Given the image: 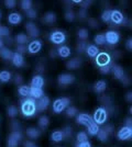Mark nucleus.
Instances as JSON below:
<instances>
[{
  "label": "nucleus",
  "mask_w": 132,
  "mask_h": 147,
  "mask_svg": "<svg viewBox=\"0 0 132 147\" xmlns=\"http://www.w3.org/2000/svg\"><path fill=\"white\" fill-rule=\"evenodd\" d=\"M21 111L24 117H32L37 113V105H35V100L32 98H29L24 100L21 105Z\"/></svg>",
  "instance_id": "f257e3e1"
},
{
  "label": "nucleus",
  "mask_w": 132,
  "mask_h": 147,
  "mask_svg": "<svg viewBox=\"0 0 132 147\" xmlns=\"http://www.w3.org/2000/svg\"><path fill=\"white\" fill-rule=\"evenodd\" d=\"M70 103V100L68 98H60L54 101L53 103V111L55 113H61L62 111H64L67 107L68 104Z\"/></svg>",
  "instance_id": "f03ea898"
},
{
  "label": "nucleus",
  "mask_w": 132,
  "mask_h": 147,
  "mask_svg": "<svg viewBox=\"0 0 132 147\" xmlns=\"http://www.w3.org/2000/svg\"><path fill=\"white\" fill-rule=\"evenodd\" d=\"M107 117H108L107 111L105 110L104 108H98L97 110L95 111L93 121H94L97 125H99V124H104V123L106 122V121H107Z\"/></svg>",
  "instance_id": "7ed1b4c3"
},
{
  "label": "nucleus",
  "mask_w": 132,
  "mask_h": 147,
  "mask_svg": "<svg viewBox=\"0 0 132 147\" xmlns=\"http://www.w3.org/2000/svg\"><path fill=\"white\" fill-rule=\"evenodd\" d=\"M50 40L51 42L54 44H62L65 42L66 36H65V33L62 32V31H55V32L51 33Z\"/></svg>",
  "instance_id": "20e7f679"
},
{
  "label": "nucleus",
  "mask_w": 132,
  "mask_h": 147,
  "mask_svg": "<svg viewBox=\"0 0 132 147\" xmlns=\"http://www.w3.org/2000/svg\"><path fill=\"white\" fill-rule=\"evenodd\" d=\"M21 141V133L19 131H13L8 138V147H17Z\"/></svg>",
  "instance_id": "39448f33"
},
{
  "label": "nucleus",
  "mask_w": 132,
  "mask_h": 147,
  "mask_svg": "<svg viewBox=\"0 0 132 147\" xmlns=\"http://www.w3.org/2000/svg\"><path fill=\"white\" fill-rule=\"evenodd\" d=\"M96 63L99 67H102V66H107L110 64V56L109 54L102 52V53H99L98 55L96 56Z\"/></svg>",
  "instance_id": "423d86ee"
},
{
  "label": "nucleus",
  "mask_w": 132,
  "mask_h": 147,
  "mask_svg": "<svg viewBox=\"0 0 132 147\" xmlns=\"http://www.w3.org/2000/svg\"><path fill=\"white\" fill-rule=\"evenodd\" d=\"M76 121H77L78 124L84 125V126H89L91 123H94L93 117H90L89 114H87V113H81V114H78Z\"/></svg>",
  "instance_id": "0eeeda50"
},
{
  "label": "nucleus",
  "mask_w": 132,
  "mask_h": 147,
  "mask_svg": "<svg viewBox=\"0 0 132 147\" xmlns=\"http://www.w3.org/2000/svg\"><path fill=\"white\" fill-rule=\"evenodd\" d=\"M75 81V76L70 75V74H62L58 76V84L63 85V86H67L70 85Z\"/></svg>",
  "instance_id": "6e6552de"
},
{
  "label": "nucleus",
  "mask_w": 132,
  "mask_h": 147,
  "mask_svg": "<svg viewBox=\"0 0 132 147\" xmlns=\"http://www.w3.org/2000/svg\"><path fill=\"white\" fill-rule=\"evenodd\" d=\"M131 135H132V127L123 126L118 132V138H119L120 141H127V140H129L131 137Z\"/></svg>",
  "instance_id": "1a4fd4ad"
},
{
  "label": "nucleus",
  "mask_w": 132,
  "mask_h": 147,
  "mask_svg": "<svg viewBox=\"0 0 132 147\" xmlns=\"http://www.w3.org/2000/svg\"><path fill=\"white\" fill-rule=\"evenodd\" d=\"M106 42L109 44H117L119 42V33L118 32H116V31H108L107 33H106Z\"/></svg>",
  "instance_id": "9d476101"
},
{
  "label": "nucleus",
  "mask_w": 132,
  "mask_h": 147,
  "mask_svg": "<svg viewBox=\"0 0 132 147\" xmlns=\"http://www.w3.org/2000/svg\"><path fill=\"white\" fill-rule=\"evenodd\" d=\"M49 104H50V99H49V97H46V96H43L42 98L38 99V102H35L37 110H40V111L46 110L47 107H49Z\"/></svg>",
  "instance_id": "9b49d317"
},
{
  "label": "nucleus",
  "mask_w": 132,
  "mask_h": 147,
  "mask_svg": "<svg viewBox=\"0 0 132 147\" xmlns=\"http://www.w3.org/2000/svg\"><path fill=\"white\" fill-rule=\"evenodd\" d=\"M110 21H112L114 24H121L123 22V16L119 10H112L110 13Z\"/></svg>",
  "instance_id": "f8f14e48"
},
{
  "label": "nucleus",
  "mask_w": 132,
  "mask_h": 147,
  "mask_svg": "<svg viewBox=\"0 0 132 147\" xmlns=\"http://www.w3.org/2000/svg\"><path fill=\"white\" fill-rule=\"evenodd\" d=\"M25 29L29 32L30 36H32V37H37V36H39V34H40V31H39L38 26L34 24L33 22L26 23V24H25Z\"/></svg>",
  "instance_id": "ddd939ff"
},
{
  "label": "nucleus",
  "mask_w": 132,
  "mask_h": 147,
  "mask_svg": "<svg viewBox=\"0 0 132 147\" xmlns=\"http://www.w3.org/2000/svg\"><path fill=\"white\" fill-rule=\"evenodd\" d=\"M12 61V64L16 66V67H22L24 65V58L23 56L19 54V53H13V56L11 58Z\"/></svg>",
  "instance_id": "4468645a"
},
{
  "label": "nucleus",
  "mask_w": 132,
  "mask_h": 147,
  "mask_svg": "<svg viewBox=\"0 0 132 147\" xmlns=\"http://www.w3.org/2000/svg\"><path fill=\"white\" fill-rule=\"evenodd\" d=\"M41 47H42V44H41L40 41H32L31 43L29 44V46H28V51L31 54H37L41 51Z\"/></svg>",
  "instance_id": "2eb2a0df"
},
{
  "label": "nucleus",
  "mask_w": 132,
  "mask_h": 147,
  "mask_svg": "<svg viewBox=\"0 0 132 147\" xmlns=\"http://www.w3.org/2000/svg\"><path fill=\"white\" fill-rule=\"evenodd\" d=\"M111 70H112L113 75H114V77L117 78V79L119 80H123L126 77H125V71H123V69L118 66V65H114L111 67Z\"/></svg>",
  "instance_id": "dca6fc26"
},
{
  "label": "nucleus",
  "mask_w": 132,
  "mask_h": 147,
  "mask_svg": "<svg viewBox=\"0 0 132 147\" xmlns=\"http://www.w3.org/2000/svg\"><path fill=\"white\" fill-rule=\"evenodd\" d=\"M21 20H22V17H21V14L18 12H13V13H11V14H9V17H8L9 23L12 25L19 24L20 22H21Z\"/></svg>",
  "instance_id": "f3484780"
},
{
  "label": "nucleus",
  "mask_w": 132,
  "mask_h": 147,
  "mask_svg": "<svg viewBox=\"0 0 132 147\" xmlns=\"http://www.w3.org/2000/svg\"><path fill=\"white\" fill-rule=\"evenodd\" d=\"M44 86V79L41 76H34L31 80V87L32 88H41Z\"/></svg>",
  "instance_id": "a211bd4d"
},
{
  "label": "nucleus",
  "mask_w": 132,
  "mask_h": 147,
  "mask_svg": "<svg viewBox=\"0 0 132 147\" xmlns=\"http://www.w3.org/2000/svg\"><path fill=\"white\" fill-rule=\"evenodd\" d=\"M44 96V92L43 90L41 89V88H32L30 89V97H31L32 99H40L42 98Z\"/></svg>",
  "instance_id": "6ab92c4d"
},
{
  "label": "nucleus",
  "mask_w": 132,
  "mask_h": 147,
  "mask_svg": "<svg viewBox=\"0 0 132 147\" xmlns=\"http://www.w3.org/2000/svg\"><path fill=\"white\" fill-rule=\"evenodd\" d=\"M106 88H107V82H106V81H104V80H99V81H97L94 86L95 91L97 92V93H101V92H104L105 90H106Z\"/></svg>",
  "instance_id": "aec40b11"
},
{
  "label": "nucleus",
  "mask_w": 132,
  "mask_h": 147,
  "mask_svg": "<svg viewBox=\"0 0 132 147\" xmlns=\"http://www.w3.org/2000/svg\"><path fill=\"white\" fill-rule=\"evenodd\" d=\"M56 52H57V55L60 56V57H62V58H67L70 55V49L67 46H61Z\"/></svg>",
  "instance_id": "412c9836"
},
{
  "label": "nucleus",
  "mask_w": 132,
  "mask_h": 147,
  "mask_svg": "<svg viewBox=\"0 0 132 147\" xmlns=\"http://www.w3.org/2000/svg\"><path fill=\"white\" fill-rule=\"evenodd\" d=\"M82 65V61L78 59V58H74V59H70L66 63V67L68 69H77Z\"/></svg>",
  "instance_id": "4be33fe9"
},
{
  "label": "nucleus",
  "mask_w": 132,
  "mask_h": 147,
  "mask_svg": "<svg viewBox=\"0 0 132 147\" xmlns=\"http://www.w3.org/2000/svg\"><path fill=\"white\" fill-rule=\"evenodd\" d=\"M51 138H52V141L56 142H62L65 138V135H64V132L63 131H55V132H53L52 135H51Z\"/></svg>",
  "instance_id": "5701e85b"
},
{
  "label": "nucleus",
  "mask_w": 132,
  "mask_h": 147,
  "mask_svg": "<svg viewBox=\"0 0 132 147\" xmlns=\"http://www.w3.org/2000/svg\"><path fill=\"white\" fill-rule=\"evenodd\" d=\"M86 53H87V55L89 57H96V56L99 54V49L97 46H95V45H89L86 47Z\"/></svg>",
  "instance_id": "b1692460"
},
{
  "label": "nucleus",
  "mask_w": 132,
  "mask_h": 147,
  "mask_svg": "<svg viewBox=\"0 0 132 147\" xmlns=\"http://www.w3.org/2000/svg\"><path fill=\"white\" fill-rule=\"evenodd\" d=\"M0 56L2 58H5V59H11L13 56V53L9 49L2 47V49H0Z\"/></svg>",
  "instance_id": "393cba45"
},
{
  "label": "nucleus",
  "mask_w": 132,
  "mask_h": 147,
  "mask_svg": "<svg viewBox=\"0 0 132 147\" xmlns=\"http://www.w3.org/2000/svg\"><path fill=\"white\" fill-rule=\"evenodd\" d=\"M39 127L42 129H45L47 126H49V124H50V121H49V117H45V115H42V117L39 119Z\"/></svg>",
  "instance_id": "a878e982"
},
{
  "label": "nucleus",
  "mask_w": 132,
  "mask_h": 147,
  "mask_svg": "<svg viewBox=\"0 0 132 147\" xmlns=\"http://www.w3.org/2000/svg\"><path fill=\"white\" fill-rule=\"evenodd\" d=\"M26 135L30 138H38L39 136L41 135V132H40V129H35V127H30L26 131Z\"/></svg>",
  "instance_id": "bb28decb"
},
{
  "label": "nucleus",
  "mask_w": 132,
  "mask_h": 147,
  "mask_svg": "<svg viewBox=\"0 0 132 147\" xmlns=\"http://www.w3.org/2000/svg\"><path fill=\"white\" fill-rule=\"evenodd\" d=\"M16 41H17L18 45H25V43L29 42V37L23 33H20L16 36Z\"/></svg>",
  "instance_id": "cd10ccee"
},
{
  "label": "nucleus",
  "mask_w": 132,
  "mask_h": 147,
  "mask_svg": "<svg viewBox=\"0 0 132 147\" xmlns=\"http://www.w3.org/2000/svg\"><path fill=\"white\" fill-rule=\"evenodd\" d=\"M56 21V14L53 12H47L45 14V17H44V22H46V23H54Z\"/></svg>",
  "instance_id": "c85d7f7f"
},
{
  "label": "nucleus",
  "mask_w": 132,
  "mask_h": 147,
  "mask_svg": "<svg viewBox=\"0 0 132 147\" xmlns=\"http://www.w3.org/2000/svg\"><path fill=\"white\" fill-rule=\"evenodd\" d=\"M10 79H11V74L9 73L8 70H1L0 71V81L8 82Z\"/></svg>",
  "instance_id": "c756f323"
},
{
  "label": "nucleus",
  "mask_w": 132,
  "mask_h": 147,
  "mask_svg": "<svg viewBox=\"0 0 132 147\" xmlns=\"http://www.w3.org/2000/svg\"><path fill=\"white\" fill-rule=\"evenodd\" d=\"M97 136H98V138H99V141L101 142H106L108 140V136L109 134L107 133V131L105 129H99L98 131V133H97Z\"/></svg>",
  "instance_id": "7c9ffc66"
},
{
  "label": "nucleus",
  "mask_w": 132,
  "mask_h": 147,
  "mask_svg": "<svg viewBox=\"0 0 132 147\" xmlns=\"http://www.w3.org/2000/svg\"><path fill=\"white\" fill-rule=\"evenodd\" d=\"M30 89H31V87L29 86H22L19 88V93L20 96H22V97H30Z\"/></svg>",
  "instance_id": "2f4dec72"
},
{
  "label": "nucleus",
  "mask_w": 132,
  "mask_h": 147,
  "mask_svg": "<svg viewBox=\"0 0 132 147\" xmlns=\"http://www.w3.org/2000/svg\"><path fill=\"white\" fill-rule=\"evenodd\" d=\"M87 129H88V133L90 135H97L98 131H99V126L94 122L91 123L89 126H87Z\"/></svg>",
  "instance_id": "473e14b6"
},
{
  "label": "nucleus",
  "mask_w": 132,
  "mask_h": 147,
  "mask_svg": "<svg viewBox=\"0 0 132 147\" xmlns=\"http://www.w3.org/2000/svg\"><path fill=\"white\" fill-rule=\"evenodd\" d=\"M95 43L97 45H104L106 43V37H105V34H98L95 36Z\"/></svg>",
  "instance_id": "72a5a7b5"
},
{
  "label": "nucleus",
  "mask_w": 132,
  "mask_h": 147,
  "mask_svg": "<svg viewBox=\"0 0 132 147\" xmlns=\"http://www.w3.org/2000/svg\"><path fill=\"white\" fill-rule=\"evenodd\" d=\"M76 140H77V143H83V142L88 141L87 133L86 132H79L76 136Z\"/></svg>",
  "instance_id": "f704fd0d"
},
{
  "label": "nucleus",
  "mask_w": 132,
  "mask_h": 147,
  "mask_svg": "<svg viewBox=\"0 0 132 147\" xmlns=\"http://www.w3.org/2000/svg\"><path fill=\"white\" fill-rule=\"evenodd\" d=\"M7 111H8V115L10 117H16L18 115V109H17V107H14V105H10Z\"/></svg>",
  "instance_id": "c9c22d12"
},
{
  "label": "nucleus",
  "mask_w": 132,
  "mask_h": 147,
  "mask_svg": "<svg viewBox=\"0 0 132 147\" xmlns=\"http://www.w3.org/2000/svg\"><path fill=\"white\" fill-rule=\"evenodd\" d=\"M21 8L24 11H28V10L32 9V2L30 0H23V1H21Z\"/></svg>",
  "instance_id": "e433bc0d"
},
{
  "label": "nucleus",
  "mask_w": 132,
  "mask_h": 147,
  "mask_svg": "<svg viewBox=\"0 0 132 147\" xmlns=\"http://www.w3.org/2000/svg\"><path fill=\"white\" fill-rule=\"evenodd\" d=\"M76 114H77V109H76L75 107H69L67 108V110H66V115L69 117H75Z\"/></svg>",
  "instance_id": "4c0bfd02"
},
{
  "label": "nucleus",
  "mask_w": 132,
  "mask_h": 147,
  "mask_svg": "<svg viewBox=\"0 0 132 147\" xmlns=\"http://www.w3.org/2000/svg\"><path fill=\"white\" fill-rule=\"evenodd\" d=\"M110 13H111V10H106L104 11L102 14H101V20L104 22H109L110 21Z\"/></svg>",
  "instance_id": "58836bf2"
},
{
  "label": "nucleus",
  "mask_w": 132,
  "mask_h": 147,
  "mask_svg": "<svg viewBox=\"0 0 132 147\" xmlns=\"http://www.w3.org/2000/svg\"><path fill=\"white\" fill-rule=\"evenodd\" d=\"M77 35H78V37H79L81 40H86L88 37V31L86 30V29H81V30L78 31Z\"/></svg>",
  "instance_id": "ea45409f"
},
{
  "label": "nucleus",
  "mask_w": 132,
  "mask_h": 147,
  "mask_svg": "<svg viewBox=\"0 0 132 147\" xmlns=\"http://www.w3.org/2000/svg\"><path fill=\"white\" fill-rule=\"evenodd\" d=\"M10 34V31L8 28L6 26H2V25H0V38L2 36H8Z\"/></svg>",
  "instance_id": "a19ab883"
},
{
  "label": "nucleus",
  "mask_w": 132,
  "mask_h": 147,
  "mask_svg": "<svg viewBox=\"0 0 132 147\" xmlns=\"http://www.w3.org/2000/svg\"><path fill=\"white\" fill-rule=\"evenodd\" d=\"M74 18H75V16H74V12L73 11H70V10H68L67 12L65 13V19L67 20V21H73L74 20Z\"/></svg>",
  "instance_id": "79ce46f5"
},
{
  "label": "nucleus",
  "mask_w": 132,
  "mask_h": 147,
  "mask_svg": "<svg viewBox=\"0 0 132 147\" xmlns=\"http://www.w3.org/2000/svg\"><path fill=\"white\" fill-rule=\"evenodd\" d=\"M26 16H28L30 19L37 18V11H35L34 9H30V10H28V11H26Z\"/></svg>",
  "instance_id": "37998d69"
},
{
  "label": "nucleus",
  "mask_w": 132,
  "mask_h": 147,
  "mask_svg": "<svg viewBox=\"0 0 132 147\" xmlns=\"http://www.w3.org/2000/svg\"><path fill=\"white\" fill-rule=\"evenodd\" d=\"M5 5H6L7 8L12 9V8L16 7V1L14 0H7V1H5Z\"/></svg>",
  "instance_id": "c03bdc74"
},
{
  "label": "nucleus",
  "mask_w": 132,
  "mask_h": 147,
  "mask_svg": "<svg viewBox=\"0 0 132 147\" xmlns=\"http://www.w3.org/2000/svg\"><path fill=\"white\" fill-rule=\"evenodd\" d=\"M99 70H100L101 74H108L110 70H111V67H110V65H107V66H102V67L99 68Z\"/></svg>",
  "instance_id": "a18cd8bd"
},
{
  "label": "nucleus",
  "mask_w": 132,
  "mask_h": 147,
  "mask_svg": "<svg viewBox=\"0 0 132 147\" xmlns=\"http://www.w3.org/2000/svg\"><path fill=\"white\" fill-rule=\"evenodd\" d=\"M26 52V46L25 45H18V47H17V53H19V54H23Z\"/></svg>",
  "instance_id": "49530a36"
},
{
  "label": "nucleus",
  "mask_w": 132,
  "mask_h": 147,
  "mask_svg": "<svg viewBox=\"0 0 132 147\" xmlns=\"http://www.w3.org/2000/svg\"><path fill=\"white\" fill-rule=\"evenodd\" d=\"M86 47H87V46H86V43H85V42H81V43L78 44V46H77V49H78V52L82 53V52H84V51L86 49Z\"/></svg>",
  "instance_id": "de8ad7c7"
},
{
  "label": "nucleus",
  "mask_w": 132,
  "mask_h": 147,
  "mask_svg": "<svg viewBox=\"0 0 132 147\" xmlns=\"http://www.w3.org/2000/svg\"><path fill=\"white\" fill-rule=\"evenodd\" d=\"M63 132H64V135H65V138H66V137H69V136L72 135V127L67 126V127H65V129H64Z\"/></svg>",
  "instance_id": "09e8293b"
},
{
  "label": "nucleus",
  "mask_w": 132,
  "mask_h": 147,
  "mask_svg": "<svg viewBox=\"0 0 132 147\" xmlns=\"http://www.w3.org/2000/svg\"><path fill=\"white\" fill-rule=\"evenodd\" d=\"M76 147H91V145H90L89 142L86 141V142H83V143H78L76 145Z\"/></svg>",
  "instance_id": "8fccbe9b"
},
{
  "label": "nucleus",
  "mask_w": 132,
  "mask_h": 147,
  "mask_svg": "<svg viewBox=\"0 0 132 147\" xmlns=\"http://www.w3.org/2000/svg\"><path fill=\"white\" fill-rule=\"evenodd\" d=\"M16 84H18V85H22V81H23V79H22V77L20 76V75H18L17 77H16Z\"/></svg>",
  "instance_id": "3c124183"
},
{
  "label": "nucleus",
  "mask_w": 132,
  "mask_h": 147,
  "mask_svg": "<svg viewBox=\"0 0 132 147\" xmlns=\"http://www.w3.org/2000/svg\"><path fill=\"white\" fill-rule=\"evenodd\" d=\"M24 147H35V145H34V143H33V142L26 141L24 143Z\"/></svg>",
  "instance_id": "603ef678"
},
{
  "label": "nucleus",
  "mask_w": 132,
  "mask_h": 147,
  "mask_svg": "<svg viewBox=\"0 0 132 147\" xmlns=\"http://www.w3.org/2000/svg\"><path fill=\"white\" fill-rule=\"evenodd\" d=\"M127 49H129V51H131L132 49V40L131 38H129L128 42H127Z\"/></svg>",
  "instance_id": "864d4df0"
},
{
  "label": "nucleus",
  "mask_w": 132,
  "mask_h": 147,
  "mask_svg": "<svg viewBox=\"0 0 132 147\" xmlns=\"http://www.w3.org/2000/svg\"><path fill=\"white\" fill-rule=\"evenodd\" d=\"M127 99H128V101H129V102H131V101H132V93H131V92H129V93H128Z\"/></svg>",
  "instance_id": "5fc2aeb1"
},
{
  "label": "nucleus",
  "mask_w": 132,
  "mask_h": 147,
  "mask_svg": "<svg viewBox=\"0 0 132 147\" xmlns=\"http://www.w3.org/2000/svg\"><path fill=\"white\" fill-rule=\"evenodd\" d=\"M3 47V42H2V38H0V49Z\"/></svg>",
  "instance_id": "6e6d98bb"
},
{
  "label": "nucleus",
  "mask_w": 132,
  "mask_h": 147,
  "mask_svg": "<svg viewBox=\"0 0 132 147\" xmlns=\"http://www.w3.org/2000/svg\"><path fill=\"white\" fill-rule=\"evenodd\" d=\"M0 18H1V12H0Z\"/></svg>",
  "instance_id": "4d7b16f0"
},
{
  "label": "nucleus",
  "mask_w": 132,
  "mask_h": 147,
  "mask_svg": "<svg viewBox=\"0 0 132 147\" xmlns=\"http://www.w3.org/2000/svg\"><path fill=\"white\" fill-rule=\"evenodd\" d=\"M35 147H37V146H35Z\"/></svg>",
  "instance_id": "13d9d810"
}]
</instances>
